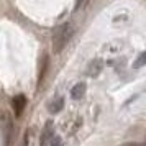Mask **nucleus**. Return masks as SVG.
I'll return each mask as SVG.
<instances>
[{
  "mask_svg": "<svg viewBox=\"0 0 146 146\" xmlns=\"http://www.w3.org/2000/svg\"><path fill=\"white\" fill-rule=\"evenodd\" d=\"M74 35V27L71 23H64L62 27H59L56 31H54V36H53V48H54V53L59 54L66 44L71 41Z\"/></svg>",
  "mask_w": 146,
  "mask_h": 146,
  "instance_id": "obj_1",
  "label": "nucleus"
},
{
  "mask_svg": "<svg viewBox=\"0 0 146 146\" xmlns=\"http://www.w3.org/2000/svg\"><path fill=\"white\" fill-rule=\"evenodd\" d=\"M53 136H54V125H53V121L49 120V121H46V125H44L43 131H41L40 146H49V141L53 139Z\"/></svg>",
  "mask_w": 146,
  "mask_h": 146,
  "instance_id": "obj_2",
  "label": "nucleus"
},
{
  "mask_svg": "<svg viewBox=\"0 0 146 146\" xmlns=\"http://www.w3.org/2000/svg\"><path fill=\"white\" fill-rule=\"evenodd\" d=\"M102 71H104V61L102 59H92L86 67V74L89 77H99Z\"/></svg>",
  "mask_w": 146,
  "mask_h": 146,
  "instance_id": "obj_3",
  "label": "nucleus"
},
{
  "mask_svg": "<svg viewBox=\"0 0 146 146\" xmlns=\"http://www.w3.org/2000/svg\"><path fill=\"white\" fill-rule=\"evenodd\" d=\"M12 107H13V112H15V117H20L23 110H25V107H27V97L25 95H15L13 99H12Z\"/></svg>",
  "mask_w": 146,
  "mask_h": 146,
  "instance_id": "obj_4",
  "label": "nucleus"
},
{
  "mask_svg": "<svg viewBox=\"0 0 146 146\" xmlns=\"http://www.w3.org/2000/svg\"><path fill=\"white\" fill-rule=\"evenodd\" d=\"M121 48H123V43L118 40H113V41H108V43H105L104 44V48H102V51L107 54H118L120 51H121Z\"/></svg>",
  "mask_w": 146,
  "mask_h": 146,
  "instance_id": "obj_5",
  "label": "nucleus"
},
{
  "mask_svg": "<svg viewBox=\"0 0 146 146\" xmlns=\"http://www.w3.org/2000/svg\"><path fill=\"white\" fill-rule=\"evenodd\" d=\"M130 12L126 10V8H123V10H120V12H117V13L113 15V18H112V21H113V25L115 27H118V25H125V23H128L130 21Z\"/></svg>",
  "mask_w": 146,
  "mask_h": 146,
  "instance_id": "obj_6",
  "label": "nucleus"
},
{
  "mask_svg": "<svg viewBox=\"0 0 146 146\" xmlns=\"http://www.w3.org/2000/svg\"><path fill=\"white\" fill-rule=\"evenodd\" d=\"M86 90H87L86 82H77V84H74V87L71 89V99L80 100L84 95H86Z\"/></svg>",
  "mask_w": 146,
  "mask_h": 146,
  "instance_id": "obj_7",
  "label": "nucleus"
},
{
  "mask_svg": "<svg viewBox=\"0 0 146 146\" xmlns=\"http://www.w3.org/2000/svg\"><path fill=\"white\" fill-rule=\"evenodd\" d=\"M62 108H64V97H58L56 100H51L48 105V110L51 113H59Z\"/></svg>",
  "mask_w": 146,
  "mask_h": 146,
  "instance_id": "obj_8",
  "label": "nucleus"
},
{
  "mask_svg": "<svg viewBox=\"0 0 146 146\" xmlns=\"http://www.w3.org/2000/svg\"><path fill=\"white\" fill-rule=\"evenodd\" d=\"M145 62H146V54L141 53L138 58H136V61L133 62V69H141V67L145 66Z\"/></svg>",
  "mask_w": 146,
  "mask_h": 146,
  "instance_id": "obj_9",
  "label": "nucleus"
},
{
  "mask_svg": "<svg viewBox=\"0 0 146 146\" xmlns=\"http://www.w3.org/2000/svg\"><path fill=\"white\" fill-rule=\"evenodd\" d=\"M49 146H64V141H62L61 136H56V135H54L53 139L49 141Z\"/></svg>",
  "mask_w": 146,
  "mask_h": 146,
  "instance_id": "obj_10",
  "label": "nucleus"
},
{
  "mask_svg": "<svg viewBox=\"0 0 146 146\" xmlns=\"http://www.w3.org/2000/svg\"><path fill=\"white\" fill-rule=\"evenodd\" d=\"M120 146H145L143 143H139V141H126V143H123V145Z\"/></svg>",
  "mask_w": 146,
  "mask_h": 146,
  "instance_id": "obj_11",
  "label": "nucleus"
},
{
  "mask_svg": "<svg viewBox=\"0 0 146 146\" xmlns=\"http://www.w3.org/2000/svg\"><path fill=\"white\" fill-rule=\"evenodd\" d=\"M28 143H30V131L27 130L25 136H23V145H21V146H28Z\"/></svg>",
  "mask_w": 146,
  "mask_h": 146,
  "instance_id": "obj_12",
  "label": "nucleus"
},
{
  "mask_svg": "<svg viewBox=\"0 0 146 146\" xmlns=\"http://www.w3.org/2000/svg\"><path fill=\"white\" fill-rule=\"evenodd\" d=\"M82 3H84V0H76V10H79Z\"/></svg>",
  "mask_w": 146,
  "mask_h": 146,
  "instance_id": "obj_13",
  "label": "nucleus"
}]
</instances>
